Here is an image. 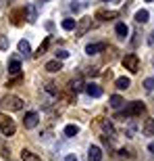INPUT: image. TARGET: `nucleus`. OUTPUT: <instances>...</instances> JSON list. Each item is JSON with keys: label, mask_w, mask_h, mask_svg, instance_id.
<instances>
[{"label": "nucleus", "mask_w": 154, "mask_h": 161, "mask_svg": "<svg viewBox=\"0 0 154 161\" xmlns=\"http://www.w3.org/2000/svg\"><path fill=\"white\" fill-rule=\"evenodd\" d=\"M144 111H146V105H144L142 101H133V103H129V107L123 109V111H121L117 117H119V119H127V117H136V115H142Z\"/></svg>", "instance_id": "nucleus-1"}, {"label": "nucleus", "mask_w": 154, "mask_h": 161, "mask_svg": "<svg viewBox=\"0 0 154 161\" xmlns=\"http://www.w3.org/2000/svg\"><path fill=\"white\" fill-rule=\"evenodd\" d=\"M0 132L4 136H15V132H17V125H15L13 117H8L6 113H0Z\"/></svg>", "instance_id": "nucleus-2"}, {"label": "nucleus", "mask_w": 154, "mask_h": 161, "mask_svg": "<svg viewBox=\"0 0 154 161\" xmlns=\"http://www.w3.org/2000/svg\"><path fill=\"white\" fill-rule=\"evenodd\" d=\"M0 105H2L4 109H8V111H21V109H23V101H21L19 96H15V94H6V96H2Z\"/></svg>", "instance_id": "nucleus-3"}, {"label": "nucleus", "mask_w": 154, "mask_h": 161, "mask_svg": "<svg viewBox=\"0 0 154 161\" xmlns=\"http://www.w3.org/2000/svg\"><path fill=\"white\" fill-rule=\"evenodd\" d=\"M123 67L125 69H129L131 73H137V69H140V59H137V54H125L123 57Z\"/></svg>", "instance_id": "nucleus-4"}, {"label": "nucleus", "mask_w": 154, "mask_h": 161, "mask_svg": "<svg viewBox=\"0 0 154 161\" xmlns=\"http://www.w3.org/2000/svg\"><path fill=\"white\" fill-rule=\"evenodd\" d=\"M38 124H40V115H38V113H33V111L25 113V119H23L25 130H33V128H36Z\"/></svg>", "instance_id": "nucleus-5"}, {"label": "nucleus", "mask_w": 154, "mask_h": 161, "mask_svg": "<svg viewBox=\"0 0 154 161\" xmlns=\"http://www.w3.org/2000/svg\"><path fill=\"white\" fill-rule=\"evenodd\" d=\"M90 27H92V19H88V17H85V19H81V21H79V23L75 25V34H77V38L85 36Z\"/></svg>", "instance_id": "nucleus-6"}, {"label": "nucleus", "mask_w": 154, "mask_h": 161, "mask_svg": "<svg viewBox=\"0 0 154 161\" xmlns=\"http://www.w3.org/2000/svg\"><path fill=\"white\" fill-rule=\"evenodd\" d=\"M83 88H85L83 75H81V73H77L75 78H73L71 82H69V90H71V92H79V90H83Z\"/></svg>", "instance_id": "nucleus-7"}, {"label": "nucleus", "mask_w": 154, "mask_h": 161, "mask_svg": "<svg viewBox=\"0 0 154 161\" xmlns=\"http://www.w3.org/2000/svg\"><path fill=\"white\" fill-rule=\"evenodd\" d=\"M117 17H119L117 11H104V8L96 11V19H100V21H110V19H117Z\"/></svg>", "instance_id": "nucleus-8"}, {"label": "nucleus", "mask_w": 154, "mask_h": 161, "mask_svg": "<svg viewBox=\"0 0 154 161\" xmlns=\"http://www.w3.org/2000/svg\"><path fill=\"white\" fill-rule=\"evenodd\" d=\"M102 50H106V42H96V44H88L85 46V53L92 57V54H98Z\"/></svg>", "instance_id": "nucleus-9"}, {"label": "nucleus", "mask_w": 154, "mask_h": 161, "mask_svg": "<svg viewBox=\"0 0 154 161\" xmlns=\"http://www.w3.org/2000/svg\"><path fill=\"white\" fill-rule=\"evenodd\" d=\"M98 125L102 128V132H104V136H110V138L115 136V128H113V124H110L108 119H98Z\"/></svg>", "instance_id": "nucleus-10"}, {"label": "nucleus", "mask_w": 154, "mask_h": 161, "mask_svg": "<svg viewBox=\"0 0 154 161\" xmlns=\"http://www.w3.org/2000/svg\"><path fill=\"white\" fill-rule=\"evenodd\" d=\"M25 19H27L29 23H36V21H38V8L33 4L25 6Z\"/></svg>", "instance_id": "nucleus-11"}, {"label": "nucleus", "mask_w": 154, "mask_h": 161, "mask_svg": "<svg viewBox=\"0 0 154 161\" xmlns=\"http://www.w3.org/2000/svg\"><path fill=\"white\" fill-rule=\"evenodd\" d=\"M85 92H88L92 98H98V96H102V88L98 86V84H85Z\"/></svg>", "instance_id": "nucleus-12"}, {"label": "nucleus", "mask_w": 154, "mask_h": 161, "mask_svg": "<svg viewBox=\"0 0 154 161\" xmlns=\"http://www.w3.org/2000/svg\"><path fill=\"white\" fill-rule=\"evenodd\" d=\"M88 159L90 161H102V149L100 147H90V151H88Z\"/></svg>", "instance_id": "nucleus-13"}, {"label": "nucleus", "mask_w": 154, "mask_h": 161, "mask_svg": "<svg viewBox=\"0 0 154 161\" xmlns=\"http://www.w3.org/2000/svg\"><path fill=\"white\" fill-rule=\"evenodd\" d=\"M142 132L146 134V136H154V117H148V119L144 121Z\"/></svg>", "instance_id": "nucleus-14"}, {"label": "nucleus", "mask_w": 154, "mask_h": 161, "mask_svg": "<svg viewBox=\"0 0 154 161\" xmlns=\"http://www.w3.org/2000/svg\"><path fill=\"white\" fill-rule=\"evenodd\" d=\"M23 17H25V8H17V11H13V15H11V19H13L15 25H21Z\"/></svg>", "instance_id": "nucleus-15"}, {"label": "nucleus", "mask_w": 154, "mask_h": 161, "mask_svg": "<svg viewBox=\"0 0 154 161\" xmlns=\"http://www.w3.org/2000/svg\"><path fill=\"white\" fill-rule=\"evenodd\" d=\"M115 34H117L121 40H125V38H127V34H129V27H127L125 23H117V27H115Z\"/></svg>", "instance_id": "nucleus-16"}, {"label": "nucleus", "mask_w": 154, "mask_h": 161, "mask_svg": "<svg viewBox=\"0 0 154 161\" xmlns=\"http://www.w3.org/2000/svg\"><path fill=\"white\" fill-rule=\"evenodd\" d=\"M115 86H117L119 90H127L131 86V80L129 78H117L115 80Z\"/></svg>", "instance_id": "nucleus-17"}, {"label": "nucleus", "mask_w": 154, "mask_h": 161, "mask_svg": "<svg viewBox=\"0 0 154 161\" xmlns=\"http://www.w3.org/2000/svg\"><path fill=\"white\" fill-rule=\"evenodd\" d=\"M46 69L50 73H56V71H60V69H63V65H60L59 59H56V61H48V63H46Z\"/></svg>", "instance_id": "nucleus-18"}, {"label": "nucleus", "mask_w": 154, "mask_h": 161, "mask_svg": "<svg viewBox=\"0 0 154 161\" xmlns=\"http://www.w3.org/2000/svg\"><path fill=\"white\" fill-rule=\"evenodd\" d=\"M21 159H23V161H40V157H38L36 153H31V151L23 149V151H21Z\"/></svg>", "instance_id": "nucleus-19"}, {"label": "nucleus", "mask_w": 154, "mask_h": 161, "mask_svg": "<svg viewBox=\"0 0 154 161\" xmlns=\"http://www.w3.org/2000/svg\"><path fill=\"white\" fill-rule=\"evenodd\" d=\"M148 19H150V13L146 11V8H142V11L136 13V21H137V23H146Z\"/></svg>", "instance_id": "nucleus-20"}, {"label": "nucleus", "mask_w": 154, "mask_h": 161, "mask_svg": "<svg viewBox=\"0 0 154 161\" xmlns=\"http://www.w3.org/2000/svg\"><path fill=\"white\" fill-rule=\"evenodd\" d=\"M8 73H11V75H19V73H21V63H19L17 59L11 61V65H8Z\"/></svg>", "instance_id": "nucleus-21"}, {"label": "nucleus", "mask_w": 154, "mask_h": 161, "mask_svg": "<svg viewBox=\"0 0 154 161\" xmlns=\"http://www.w3.org/2000/svg\"><path fill=\"white\" fill-rule=\"evenodd\" d=\"M17 48H19V53H23V54H29L31 53V46H29V42H27V40H19Z\"/></svg>", "instance_id": "nucleus-22"}, {"label": "nucleus", "mask_w": 154, "mask_h": 161, "mask_svg": "<svg viewBox=\"0 0 154 161\" xmlns=\"http://www.w3.org/2000/svg\"><path fill=\"white\" fill-rule=\"evenodd\" d=\"M110 107H113V109H121V107H123V98H121L119 94H113V96H110Z\"/></svg>", "instance_id": "nucleus-23"}, {"label": "nucleus", "mask_w": 154, "mask_h": 161, "mask_svg": "<svg viewBox=\"0 0 154 161\" xmlns=\"http://www.w3.org/2000/svg\"><path fill=\"white\" fill-rule=\"evenodd\" d=\"M48 46H50V36H48L46 40H44V42H42V44H40V48H38V50H36V57H42V54L46 53V48H48Z\"/></svg>", "instance_id": "nucleus-24"}, {"label": "nucleus", "mask_w": 154, "mask_h": 161, "mask_svg": "<svg viewBox=\"0 0 154 161\" xmlns=\"http://www.w3.org/2000/svg\"><path fill=\"white\" fill-rule=\"evenodd\" d=\"M77 134H79V128H77V125H67L65 128V136L73 138V136H77Z\"/></svg>", "instance_id": "nucleus-25"}, {"label": "nucleus", "mask_w": 154, "mask_h": 161, "mask_svg": "<svg viewBox=\"0 0 154 161\" xmlns=\"http://www.w3.org/2000/svg\"><path fill=\"white\" fill-rule=\"evenodd\" d=\"M60 25H63V30H67V31H71V30H75V19H65V21H63V23H60Z\"/></svg>", "instance_id": "nucleus-26"}, {"label": "nucleus", "mask_w": 154, "mask_h": 161, "mask_svg": "<svg viewBox=\"0 0 154 161\" xmlns=\"http://www.w3.org/2000/svg\"><path fill=\"white\" fill-rule=\"evenodd\" d=\"M144 90H146V92H152V90H154V80L152 78L144 80Z\"/></svg>", "instance_id": "nucleus-27"}, {"label": "nucleus", "mask_w": 154, "mask_h": 161, "mask_svg": "<svg viewBox=\"0 0 154 161\" xmlns=\"http://www.w3.org/2000/svg\"><path fill=\"white\" fill-rule=\"evenodd\" d=\"M0 50H8V38L0 34Z\"/></svg>", "instance_id": "nucleus-28"}, {"label": "nucleus", "mask_w": 154, "mask_h": 161, "mask_svg": "<svg viewBox=\"0 0 154 161\" xmlns=\"http://www.w3.org/2000/svg\"><path fill=\"white\" fill-rule=\"evenodd\" d=\"M21 80H23V75L19 73V75H15V80H8V84H6V86H17V84H21Z\"/></svg>", "instance_id": "nucleus-29"}, {"label": "nucleus", "mask_w": 154, "mask_h": 161, "mask_svg": "<svg viewBox=\"0 0 154 161\" xmlns=\"http://www.w3.org/2000/svg\"><path fill=\"white\" fill-rule=\"evenodd\" d=\"M119 157H121V159H129L131 153H129L127 149H119Z\"/></svg>", "instance_id": "nucleus-30"}, {"label": "nucleus", "mask_w": 154, "mask_h": 161, "mask_svg": "<svg viewBox=\"0 0 154 161\" xmlns=\"http://www.w3.org/2000/svg\"><path fill=\"white\" fill-rule=\"evenodd\" d=\"M67 57H69L67 50H56V59H67Z\"/></svg>", "instance_id": "nucleus-31"}, {"label": "nucleus", "mask_w": 154, "mask_h": 161, "mask_svg": "<svg viewBox=\"0 0 154 161\" xmlns=\"http://www.w3.org/2000/svg\"><path fill=\"white\" fill-rule=\"evenodd\" d=\"M46 90H48V92H52V94H56V88H54V84H46Z\"/></svg>", "instance_id": "nucleus-32"}, {"label": "nucleus", "mask_w": 154, "mask_h": 161, "mask_svg": "<svg viewBox=\"0 0 154 161\" xmlns=\"http://www.w3.org/2000/svg\"><path fill=\"white\" fill-rule=\"evenodd\" d=\"M148 46H154V31L148 34Z\"/></svg>", "instance_id": "nucleus-33"}, {"label": "nucleus", "mask_w": 154, "mask_h": 161, "mask_svg": "<svg viewBox=\"0 0 154 161\" xmlns=\"http://www.w3.org/2000/svg\"><path fill=\"white\" fill-rule=\"evenodd\" d=\"M98 73H100V71H98V69H96V67H92V69H90V75H92V78H96V75H98Z\"/></svg>", "instance_id": "nucleus-34"}, {"label": "nucleus", "mask_w": 154, "mask_h": 161, "mask_svg": "<svg viewBox=\"0 0 154 161\" xmlns=\"http://www.w3.org/2000/svg\"><path fill=\"white\" fill-rule=\"evenodd\" d=\"M65 161H77V157H75V155H67Z\"/></svg>", "instance_id": "nucleus-35"}, {"label": "nucleus", "mask_w": 154, "mask_h": 161, "mask_svg": "<svg viewBox=\"0 0 154 161\" xmlns=\"http://www.w3.org/2000/svg\"><path fill=\"white\" fill-rule=\"evenodd\" d=\"M148 149H150V153L154 155V142H150V144H148Z\"/></svg>", "instance_id": "nucleus-36"}, {"label": "nucleus", "mask_w": 154, "mask_h": 161, "mask_svg": "<svg viewBox=\"0 0 154 161\" xmlns=\"http://www.w3.org/2000/svg\"><path fill=\"white\" fill-rule=\"evenodd\" d=\"M102 2H108V0H102Z\"/></svg>", "instance_id": "nucleus-37"}, {"label": "nucleus", "mask_w": 154, "mask_h": 161, "mask_svg": "<svg viewBox=\"0 0 154 161\" xmlns=\"http://www.w3.org/2000/svg\"><path fill=\"white\" fill-rule=\"evenodd\" d=\"M146 2H152V0H146Z\"/></svg>", "instance_id": "nucleus-38"}]
</instances>
